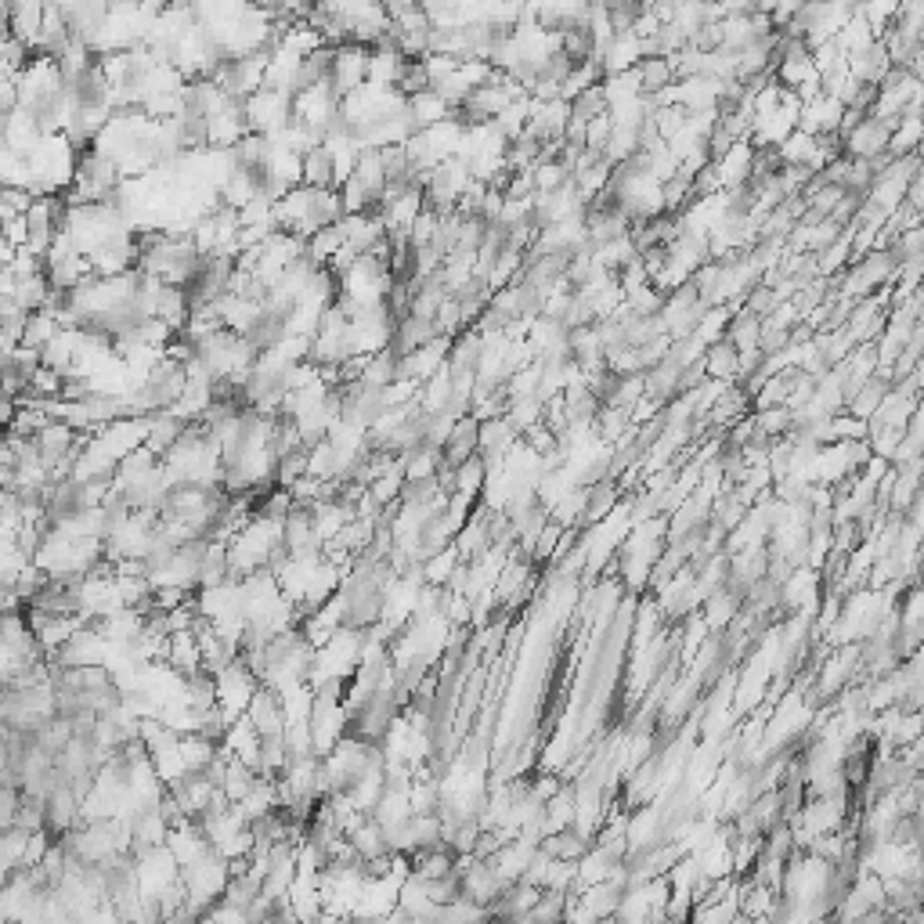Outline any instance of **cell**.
<instances>
[{
  "instance_id": "6",
  "label": "cell",
  "mask_w": 924,
  "mask_h": 924,
  "mask_svg": "<svg viewBox=\"0 0 924 924\" xmlns=\"http://www.w3.org/2000/svg\"><path fill=\"white\" fill-rule=\"evenodd\" d=\"M517 437H520V430L509 423L506 416L481 419V434H477V455L488 462V473L495 470V466H499V462L506 459L513 448H517Z\"/></svg>"
},
{
  "instance_id": "39",
  "label": "cell",
  "mask_w": 924,
  "mask_h": 924,
  "mask_svg": "<svg viewBox=\"0 0 924 924\" xmlns=\"http://www.w3.org/2000/svg\"><path fill=\"white\" fill-rule=\"evenodd\" d=\"M141 8H148V11H163L170 4V0H138Z\"/></svg>"
},
{
  "instance_id": "37",
  "label": "cell",
  "mask_w": 924,
  "mask_h": 924,
  "mask_svg": "<svg viewBox=\"0 0 924 924\" xmlns=\"http://www.w3.org/2000/svg\"><path fill=\"white\" fill-rule=\"evenodd\" d=\"M722 15H751L758 11V0H715Z\"/></svg>"
},
{
  "instance_id": "16",
  "label": "cell",
  "mask_w": 924,
  "mask_h": 924,
  "mask_svg": "<svg viewBox=\"0 0 924 924\" xmlns=\"http://www.w3.org/2000/svg\"><path fill=\"white\" fill-rule=\"evenodd\" d=\"M701 361H704V376L715 379V383H733L740 372V351L730 340H722V336L704 347Z\"/></svg>"
},
{
  "instance_id": "25",
  "label": "cell",
  "mask_w": 924,
  "mask_h": 924,
  "mask_svg": "<svg viewBox=\"0 0 924 924\" xmlns=\"http://www.w3.org/2000/svg\"><path fill=\"white\" fill-rule=\"evenodd\" d=\"M758 329H762V318L737 307V315H730V322L722 329V340H730L737 351H751V347H758Z\"/></svg>"
},
{
  "instance_id": "20",
  "label": "cell",
  "mask_w": 924,
  "mask_h": 924,
  "mask_svg": "<svg viewBox=\"0 0 924 924\" xmlns=\"http://www.w3.org/2000/svg\"><path fill=\"white\" fill-rule=\"evenodd\" d=\"M777 152H780V163H787V167H809V170L823 167L813 134H805V130H791V134L777 145Z\"/></svg>"
},
{
  "instance_id": "27",
  "label": "cell",
  "mask_w": 924,
  "mask_h": 924,
  "mask_svg": "<svg viewBox=\"0 0 924 924\" xmlns=\"http://www.w3.org/2000/svg\"><path fill=\"white\" fill-rule=\"evenodd\" d=\"M690 203H693L690 177L675 170L672 177L661 181V213H683V210H690Z\"/></svg>"
},
{
  "instance_id": "36",
  "label": "cell",
  "mask_w": 924,
  "mask_h": 924,
  "mask_svg": "<svg viewBox=\"0 0 924 924\" xmlns=\"http://www.w3.org/2000/svg\"><path fill=\"white\" fill-rule=\"evenodd\" d=\"M610 130H614V120H610V112H600V116H592L589 123H585V148H600L607 145Z\"/></svg>"
},
{
  "instance_id": "18",
  "label": "cell",
  "mask_w": 924,
  "mask_h": 924,
  "mask_svg": "<svg viewBox=\"0 0 924 924\" xmlns=\"http://www.w3.org/2000/svg\"><path fill=\"white\" fill-rule=\"evenodd\" d=\"M888 69H892V62H888V51H885V44H881L878 37L870 40L863 51L849 55V76H852V80H860V84H878Z\"/></svg>"
},
{
  "instance_id": "5",
  "label": "cell",
  "mask_w": 924,
  "mask_h": 924,
  "mask_svg": "<svg viewBox=\"0 0 924 924\" xmlns=\"http://www.w3.org/2000/svg\"><path fill=\"white\" fill-rule=\"evenodd\" d=\"M336 112H340V98L329 91V84L307 87V91L293 94V120L304 123V127H311V130H318L322 138H325V127H329V120H333Z\"/></svg>"
},
{
  "instance_id": "19",
  "label": "cell",
  "mask_w": 924,
  "mask_h": 924,
  "mask_svg": "<svg viewBox=\"0 0 924 924\" xmlns=\"http://www.w3.org/2000/svg\"><path fill=\"white\" fill-rule=\"evenodd\" d=\"M300 185H315V188H336V163L333 152L322 145L307 148L300 156Z\"/></svg>"
},
{
  "instance_id": "8",
  "label": "cell",
  "mask_w": 924,
  "mask_h": 924,
  "mask_svg": "<svg viewBox=\"0 0 924 924\" xmlns=\"http://www.w3.org/2000/svg\"><path fill=\"white\" fill-rule=\"evenodd\" d=\"M477 434H481V419L477 416H466L455 419L452 430H448V437H444L441 444V459H437V466H448V470H455L459 462H466L470 455H477Z\"/></svg>"
},
{
  "instance_id": "26",
  "label": "cell",
  "mask_w": 924,
  "mask_h": 924,
  "mask_svg": "<svg viewBox=\"0 0 924 924\" xmlns=\"http://www.w3.org/2000/svg\"><path fill=\"white\" fill-rule=\"evenodd\" d=\"M62 325H58V318L47 311V307H40V311H29L26 315V329H22V347H33V351H40L51 336L58 333Z\"/></svg>"
},
{
  "instance_id": "1",
  "label": "cell",
  "mask_w": 924,
  "mask_h": 924,
  "mask_svg": "<svg viewBox=\"0 0 924 924\" xmlns=\"http://www.w3.org/2000/svg\"><path fill=\"white\" fill-rule=\"evenodd\" d=\"M246 123L253 134H278L282 127L293 123V94L275 91V87H260L250 98H242Z\"/></svg>"
},
{
  "instance_id": "24",
  "label": "cell",
  "mask_w": 924,
  "mask_h": 924,
  "mask_svg": "<svg viewBox=\"0 0 924 924\" xmlns=\"http://www.w3.org/2000/svg\"><path fill=\"white\" fill-rule=\"evenodd\" d=\"M405 105H408V112H412V120H416L419 130L434 127V123H441V120L452 116V109H448V105H444L430 87L419 91V94H412V98H405Z\"/></svg>"
},
{
  "instance_id": "13",
  "label": "cell",
  "mask_w": 924,
  "mask_h": 924,
  "mask_svg": "<svg viewBox=\"0 0 924 924\" xmlns=\"http://www.w3.org/2000/svg\"><path fill=\"white\" fill-rule=\"evenodd\" d=\"M618 499H621V488L614 481H600V484H589V488H582V506H578V517H574L571 527L600 524L610 509L618 506Z\"/></svg>"
},
{
  "instance_id": "28",
  "label": "cell",
  "mask_w": 924,
  "mask_h": 924,
  "mask_svg": "<svg viewBox=\"0 0 924 924\" xmlns=\"http://www.w3.org/2000/svg\"><path fill=\"white\" fill-rule=\"evenodd\" d=\"M567 109H571V116H567V120L589 123L592 116H600V112H607V94H603L600 84H592V87H585V91L574 94L571 102H567Z\"/></svg>"
},
{
  "instance_id": "33",
  "label": "cell",
  "mask_w": 924,
  "mask_h": 924,
  "mask_svg": "<svg viewBox=\"0 0 924 924\" xmlns=\"http://www.w3.org/2000/svg\"><path fill=\"white\" fill-rule=\"evenodd\" d=\"M686 123V109L683 105H657L654 112V130L661 141H672Z\"/></svg>"
},
{
  "instance_id": "15",
  "label": "cell",
  "mask_w": 924,
  "mask_h": 924,
  "mask_svg": "<svg viewBox=\"0 0 924 924\" xmlns=\"http://www.w3.org/2000/svg\"><path fill=\"white\" fill-rule=\"evenodd\" d=\"M589 845L592 841L585 838V831H578L574 823H567L560 831H546L538 838V852H546L549 860H564V863H578Z\"/></svg>"
},
{
  "instance_id": "23",
  "label": "cell",
  "mask_w": 924,
  "mask_h": 924,
  "mask_svg": "<svg viewBox=\"0 0 924 924\" xmlns=\"http://www.w3.org/2000/svg\"><path fill=\"white\" fill-rule=\"evenodd\" d=\"M156 318H163V322L177 333V329L188 322V289L163 282V286H159V300H156Z\"/></svg>"
},
{
  "instance_id": "4",
  "label": "cell",
  "mask_w": 924,
  "mask_h": 924,
  "mask_svg": "<svg viewBox=\"0 0 924 924\" xmlns=\"http://www.w3.org/2000/svg\"><path fill=\"white\" fill-rule=\"evenodd\" d=\"M213 679H217V704H221V712L228 715V719H235V715L246 712V704H250V697L257 693V686H260V679L250 672V668L242 665L239 657H235L228 668H221Z\"/></svg>"
},
{
  "instance_id": "40",
  "label": "cell",
  "mask_w": 924,
  "mask_h": 924,
  "mask_svg": "<svg viewBox=\"0 0 924 924\" xmlns=\"http://www.w3.org/2000/svg\"><path fill=\"white\" fill-rule=\"evenodd\" d=\"M105 4H109V8H134L138 0H105Z\"/></svg>"
},
{
  "instance_id": "12",
  "label": "cell",
  "mask_w": 924,
  "mask_h": 924,
  "mask_svg": "<svg viewBox=\"0 0 924 924\" xmlns=\"http://www.w3.org/2000/svg\"><path fill=\"white\" fill-rule=\"evenodd\" d=\"M841 109H845V105H841L838 98H834V94H827V91L813 94V98H805L802 109H798V130H805V134H820V130H838Z\"/></svg>"
},
{
  "instance_id": "14",
  "label": "cell",
  "mask_w": 924,
  "mask_h": 924,
  "mask_svg": "<svg viewBox=\"0 0 924 924\" xmlns=\"http://www.w3.org/2000/svg\"><path fill=\"white\" fill-rule=\"evenodd\" d=\"M185 426H188V419H181L177 412H170V408L152 412V416L145 419V448L163 459V455L177 444V437L185 434Z\"/></svg>"
},
{
  "instance_id": "7",
  "label": "cell",
  "mask_w": 924,
  "mask_h": 924,
  "mask_svg": "<svg viewBox=\"0 0 924 924\" xmlns=\"http://www.w3.org/2000/svg\"><path fill=\"white\" fill-rule=\"evenodd\" d=\"M892 127H896V123L881 120L874 112H863V120L845 134V156L870 159V156H878V152H885Z\"/></svg>"
},
{
  "instance_id": "21",
  "label": "cell",
  "mask_w": 924,
  "mask_h": 924,
  "mask_svg": "<svg viewBox=\"0 0 924 924\" xmlns=\"http://www.w3.org/2000/svg\"><path fill=\"white\" fill-rule=\"evenodd\" d=\"M632 69H636L639 94H661L668 84H675L672 58H665V55H643Z\"/></svg>"
},
{
  "instance_id": "34",
  "label": "cell",
  "mask_w": 924,
  "mask_h": 924,
  "mask_svg": "<svg viewBox=\"0 0 924 924\" xmlns=\"http://www.w3.org/2000/svg\"><path fill=\"white\" fill-rule=\"evenodd\" d=\"M304 473H307V448H296V452L282 455V459L275 462V484H282V488L300 481Z\"/></svg>"
},
{
  "instance_id": "35",
  "label": "cell",
  "mask_w": 924,
  "mask_h": 924,
  "mask_svg": "<svg viewBox=\"0 0 924 924\" xmlns=\"http://www.w3.org/2000/svg\"><path fill=\"white\" fill-rule=\"evenodd\" d=\"M15 827H22V831H40V827H44V798L22 795L19 813H15Z\"/></svg>"
},
{
  "instance_id": "31",
  "label": "cell",
  "mask_w": 924,
  "mask_h": 924,
  "mask_svg": "<svg viewBox=\"0 0 924 924\" xmlns=\"http://www.w3.org/2000/svg\"><path fill=\"white\" fill-rule=\"evenodd\" d=\"M426 87H430V73H426L423 58H405L398 80H394V91L405 94V98H412V94L426 91Z\"/></svg>"
},
{
  "instance_id": "17",
  "label": "cell",
  "mask_w": 924,
  "mask_h": 924,
  "mask_svg": "<svg viewBox=\"0 0 924 924\" xmlns=\"http://www.w3.org/2000/svg\"><path fill=\"white\" fill-rule=\"evenodd\" d=\"M437 333L434 318H419V315H401L398 322H394V336H390V351L398 354H408L416 351V347H423V343H430Z\"/></svg>"
},
{
  "instance_id": "38",
  "label": "cell",
  "mask_w": 924,
  "mask_h": 924,
  "mask_svg": "<svg viewBox=\"0 0 924 924\" xmlns=\"http://www.w3.org/2000/svg\"><path fill=\"white\" fill-rule=\"evenodd\" d=\"M11 257H15V246H11V242L4 239V235H0V268H8Z\"/></svg>"
},
{
  "instance_id": "30",
  "label": "cell",
  "mask_w": 924,
  "mask_h": 924,
  "mask_svg": "<svg viewBox=\"0 0 924 924\" xmlns=\"http://www.w3.org/2000/svg\"><path fill=\"white\" fill-rule=\"evenodd\" d=\"M777 293H773V286H769L766 278H758L755 286L748 289V293L740 296V304L737 307H744L748 315H755V318H769L773 311H777Z\"/></svg>"
},
{
  "instance_id": "3",
  "label": "cell",
  "mask_w": 924,
  "mask_h": 924,
  "mask_svg": "<svg viewBox=\"0 0 924 924\" xmlns=\"http://www.w3.org/2000/svg\"><path fill=\"white\" fill-rule=\"evenodd\" d=\"M369 80V47L365 44H336L333 65H329V91L347 98Z\"/></svg>"
},
{
  "instance_id": "22",
  "label": "cell",
  "mask_w": 924,
  "mask_h": 924,
  "mask_svg": "<svg viewBox=\"0 0 924 924\" xmlns=\"http://www.w3.org/2000/svg\"><path fill=\"white\" fill-rule=\"evenodd\" d=\"M235 582L228 560V542H206L203 564H199V589H213V585Z\"/></svg>"
},
{
  "instance_id": "32",
  "label": "cell",
  "mask_w": 924,
  "mask_h": 924,
  "mask_svg": "<svg viewBox=\"0 0 924 924\" xmlns=\"http://www.w3.org/2000/svg\"><path fill=\"white\" fill-rule=\"evenodd\" d=\"M58 394H62V372L47 369V365H37L33 376H29L26 398H58Z\"/></svg>"
},
{
  "instance_id": "11",
  "label": "cell",
  "mask_w": 924,
  "mask_h": 924,
  "mask_svg": "<svg viewBox=\"0 0 924 924\" xmlns=\"http://www.w3.org/2000/svg\"><path fill=\"white\" fill-rule=\"evenodd\" d=\"M163 665L170 672H177L181 679L203 668V650H199V639L192 636V629H177L167 636V647H163Z\"/></svg>"
},
{
  "instance_id": "9",
  "label": "cell",
  "mask_w": 924,
  "mask_h": 924,
  "mask_svg": "<svg viewBox=\"0 0 924 924\" xmlns=\"http://www.w3.org/2000/svg\"><path fill=\"white\" fill-rule=\"evenodd\" d=\"M80 820H84V809H80V798L73 795V784H58L44 798V827L58 838V834H65Z\"/></svg>"
},
{
  "instance_id": "10",
  "label": "cell",
  "mask_w": 924,
  "mask_h": 924,
  "mask_svg": "<svg viewBox=\"0 0 924 924\" xmlns=\"http://www.w3.org/2000/svg\"><path fill=\"white\" fill-rule=\"evenodd\" d=\"M246 719L253 722V730L260 733V737H268V733H282L286 730V712H282V697H278L271 686L260 683L257 693L250 697V704H246Z\"/></svg>"
},
{
  "instance_id": "29",
  "label": "cell",
  "mask_w": 924,
  "mask_h": 924,
  "mask_svg": "<svg viewBox=\"0 0 924 924\" xmlns=\"http://www.w3.org/2000/svg\"><path fill=\"white\" fill-rule=\"evenodd\" d=\"M26 838H29V831H22V827H15V823L0 831V870H4V874H11L15 867H22Z\"/></svg>"
},
{
  "instance_id": "2",
  "label": "cell",
  "mask_w": 924,
  "mask_h": 924,
  "mask_svg": "<svg viewBox=\"0 0 924 924\" xmlns=\"http://www.w3.org/2000/svg\"><path fill=\"white\" fill-rule=\"evenodd\" d=\"M105 657H109V643H105V636L94 629L91 621H84V625L65 639L55 654L47 657V661H51L55 668H87V665H105Z\"/></svg>"
}]
</instances>
